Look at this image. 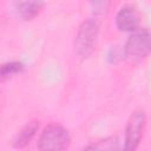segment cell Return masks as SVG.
Wrapping results in <instances>:
<instances>
[{"label":"cell","instance_id":"6da1fadb","mask_svg":"<svg viewBox=\"0 0 151 151\" xmlns=\"http://www.w3.org/2000/svg\"><path fill=\"white\" fill-rule=\"evenodd\" d=\"M70 134L68 131L57 124H48L41 132L38 140L39 151H64L70 145Z\"/></svg>","mask_w":151,"mask_h":151},{"label":"cell","instance_id":"7a4b0ae2","mask_svg":"<svg viewBox=\"0 0 151 151\" xmlns=\"http://www.w3.org/2000/svg\"><path fill=\"white\" fill-rule=\"evenodd\" d=\"M97 35L98 24L94 19H87L80 25L74 41L77 54L80 58H87L93 52Z\"/></svg>","mask_w":151,"mask_h":151},{"label":"cell","instance_id":"3957f363","mask_svg":"<svg viewBox=\"0 0 151 151\" xmlns=\"http://www.w3.org/2000/svg\"><path fill=\"white\" fill-rule=\"evenodd\" d=\"M125 57L130 60H142L151 52V33L147 29H139L132 33L125 44Z\"/></svg>","mask_w":151,"mask_h":151},{"label":"cell","instance_id":"277c9868","mask_svg":"<svg viewBox=\"0 0 151 151\" xmlns=\"http://www.w3.org/2000/svg\"><path fill=\"white\" fill-rule=\"evenodd\" d=\"M145 113L142 110L134 111L127 122L125 130V139L123 151H136L140 139L143 137V131L145 127Z\"/></svg>","mask_w":151,"mask_h":151},{"label":"cell","instance_id":"5b68a950","mask_svg":"<svg viewBox=\"0 0 151 151\" xmlns=\"http://www.w3.org/2000/svg\"><path fill=\"white\" fill-rule=\"evenodd\" d=\"M139 17L134 7L126 5L123 6L116 17L117 27L120 31H134L138 26Z\"/></svg>","mask_w":151,"mask_h":151},{"label":"cell","instance_id":"8992f818","mask_svg":"<svg viewBox=\"0 0 151 151\" xmlns=\"http://www.w3.org/2000/svg\"><path fill=\"white\" fill-rule=\"evenodd\" d=\"M39 127V122L33 120L28 124H26L13 138L12 140V145L15 149H22L25 146H27L29 144V142L33 139V137L35 136L37 131Z\"/></svg>","mask_w":151,"mask_h":151},{"label":"cell","instance_id":"52a82bcc","mask_svg":"<svg viewBox=\"0 0 151 151\" xmlns=\"http://www.w3.org/2000/svg\"><path fill=\"white\" fill-rule=\"evenodd\" d=\"M44 5L42 1H20L17 4V8L22 19L31 20L40 13Z\"/></svg>","mask_w":151,"mask_h":151},{"label":"cell","instance_id":"ba28073f","mask_svg":"<svg viewBox=\"0 0 151 151\" xmlns=\"http://www.w3.org/2000/svg\"><path fill=\"white\" fill-rule=\"evenodd\" d=\"M84 151H119V140L113 136L106 137L88 145Z\"/></svg>","mask_w":151,"mask_h":151},{"label":"cell","instance_id":"9c48e42d","mask_svg":"<svg viewBox=\"0 0 151 151\" xmlns=\"http://www.w3.org/2000/svg\"><path fill=\"white\" fill-rule=\"evenodd\" d=\"M24 68V64L20 61H11V63H6L1 66V79L5 80L6 78H9L19 72H21Z\"/></svg>","mask_w":151,"mask_h":151}]
</instances>
